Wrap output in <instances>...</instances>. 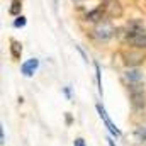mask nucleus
Here are the masks:
<instances>
[{"mask_svg":"<svg viewBox=\"0 0 146 146\" xmlns=\"http://www.w3.org/2000/svg\"><path fill=\"white\" fill-rule=\"evenodd\" d=\"M26 22H27V21H26V17H24V15H17V17H15V21H14V27H17V29H19V27H24V26H26Z\"/></svg>","mask_w":146,"mask_h":146,"instance_id":"nucleus-12","label":"nucleus"},{"mask_svg":"<svg viewBox=\"0 0 146 146\" xmlns=\"http://www.w3.org/2000/svg\"><path fill=\"white\" fill-rule=\"evenodd\" d=\"M122 60H124V63L131 68V66H136V65H139V63H143L145 61V54L139 51V49H129V51H124L122 53Z\"/></svg>","mask_w":146,"mask_h":146,"instance_id":"nucleus-5","label":"nucleus"},{"mask_svg":"<svg viewBox=\"0 0 146 146\" xmlns=\"http://www.w3.org/2000/svg\"><path fill=\"white\" fill-rule=\"evenodd\" d=\"M73 146H87V145H85V141H83L82 138H76V139L73 141Z\"/></svg>","mask_w":146,"mask_h":146,"instance_id":"nucleus-13","label":"nucleus"},{"mask_svg":"<svg viewBox=\"0 0 146 146\" xmlns=\"http://www.w3.org/2000/svg\"><path fill=\"white\" fill-rule=\"evenodd\" d=\"M37 68H39V60H37V58H31V60H27V61L22 63L21 73H22L24 76H33V75L36 73Z\"/></svg>","mask_w":146,"mask_h":146,"instance_id":"nucleus-7","label":"nucleus"},{"mask_svg":"<svg viewBox=\"0 0 146 146\" xmlns=\"http://www.w3.org/2000/svg\"><path fill=\"white\" fill-rule=\"evenodd\" d=\"M0 134H2V145H5V133H3V126L0 129Z\"/></svg>","mask_w":146,"mask_h":146,"instance_id":"nucleus-14","label":"nucleus"},{"mask_svg":"<svg viewBox=\"0 0 146 146\" xmlns=\"http://www.w3.org/2000/svg\"><path fill=\"white\" fill-rule=\"evenodd\" d=\"M127 90H129V99H131L133 107L138 109V110L145 109L146 95H145V88H143V85H141V83H129Z\"/></svg>","mask_w":146,"mask_h":146,"instance_id":"nucleus-2","label":"nucleus"},{"mask_svg":"<svg viewBox=\"0 0 146 146\" xmlns=\"http://www.w3.org/2000/svg\"><path fill=\"white\" fill-rule=\"evenodd\" d=\"M73 2H82V0H73Z\"/></svg>","mask_w":146,"mask_h":146,"instance_id":"nucleus-15","label":"nucleus"},{"mask_svg":"<svg viewBox=\"0 0 146 146\" xmlns=\"http://www.w3.org/2000/svg\"><path fill=\"white\" fill-rule=\"evenodd\" d=\"M92 34H94V37H95L97 41L106 42V41H109V39L114 37V34H115V27L110 24L109 21H100V22H97V26L94 27Z\"/></svg>","mask_w":146,"mask_h":146,"instance_id":"nucleus-3","label":"nucleus"},{"mask_svg":"<svg viewBox=\"0 0 146 146\" xmlns=\"http://www.w3.org/2000/svg\"><path fill=\"white\" fill-rule=\"evenodd\" d=\"M134 136H136L138 143H146V126H139V127H136Z\"/></svg>","mask_w":146,"mask_h":146,"instance_id":"nucleus-11","label":"nucleus"},{"mask_svg":"<svg viewBox=\"0 0 146 146\" xmlns=\"http://www.w3.org/2000/svg\"><path fill=\"white\" fill-rule=\"evenodd\" d=\"M124 41L136 48V49H145L146 48V29L139 21H131L126 26L124 31Z\"/></svg>","mask_w":146,"mask_h":146,"instance_id":"nucleus-1","label":"nucleus"},{"mask_svg":"<svg viewBox=\"0 0 146 146\" xmlns=\"http://www.w3.org/2000/svg\"><path fill=\"white\" fill-rule=\"evenodd\" d=\"M100 9H102L104 15L109 17V19L122 15V5L119 3V0H104V3L100 5Z\"/></svg>","mask_w":146,"mask_h":146,"instance_id":"nucleus-4","label":"nucleus"},{"mask_svg":"<svg viewBox=\"0 0 146 146\" xmlns=\"http://www.w3.org/2000/svg\"><path fill=\"white\" fill-rule=\"evenodd\" d=\"M97 112H99V115H100V119L104 121V124H106V127L109 129L110 134H114V136H121V131L117 129V126L110 121V117L107 115V112L104 109V106L102 104H97Z\"/></svg>","mask_w":146,"mask_h":146,"instance_id":"nucleus-6","label":"nucleus"},{"mask_svg":"<svg viewBox=\"0 0 146 146\" xmlns=\"http://www.w3.org/2000/svg\"><path fill=\"white\" fill-rule=\"evenodd\" d=\"M124 78L127 80V83H141V80H143V72H141L139 68H136V66H131V68L126 70Z\"/></svg>","mask_w":146,"mask_h":146,"instance_id":"nucleus-8","label":"nucleus"},{"mask_svg":"<svg viewBox=\"0 0 146 146\" xmlns=\"http://www.w3.org/2000/svg\"><path fill=\"white\" fill-rule=\"evenodd\" d=\"M21 54H22V44L15 39L10 41V56L12 60H21Z\"/></svg>","mask_w":146,"mask_h":146,"instance_id":"nucleus-9","label":"nucleus"},{"mask_svg":"<svg viewBox=\"0 0 146 146\" xmlns=\"http://www.w3.org/2000/svg\"><path fill=\"white\" fill-rule=\"evenodd\" d=\"M21 9H22V3H21V0H14L12 3H10V9H9V14L10 15H21Z\"/></svg>","mask_w":146,"mask_h":146,"instance_id":"nucleus-10","label":"nucleus"}]
</instances>
